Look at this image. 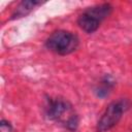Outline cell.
Instances as JSON below:
<instances>
[{"instance_id": "7a4b0ae2", "label": "cell", "mask_w": 132, "mask_h": 132, "mask_svg": "<svg viewBox=\"0 0 132 132\" xmlns=\"http://www.w3.org/2000/svg\"><path fill=\"white\" fill-rule=\"evenodd\" d=\"M113 7L110 3L96 4L85 9L77 19L78 27L88 34L97 31L102 22L109 16Z\"/></svg>"}, {"instance_id": "277c9868", "label": "cell", "mask_w": 132, "mask_h": 132, "mask_svg": "<svg viewBox=\"0 0 132 132\" xmlns=\"http://www.w3.org/2000/svg\"><path fill=\"white\" fill-rule=\"evenodd\" d=\"M130 101L124 98L110 102L97 122V132H108L117 126L123 114L130 108Z\"/></svg>"}, {"instance_id": "3957f363", "label": "cell", "mask_w": 132, "mask_h": 132, "mask_svg": "<svg viewBox=\"0 0 132 132\" xmlns=\"http://www.w3.org/2000/svg\"><path fill=\"white\" fill-rule=\"evenodd\" d=\"M44 45L48 51L57 55L67 56L78 48L79 38L70 31L57 30L46 38Z\"/></svg>"}, {"instance_id": "52a82bcc", "label": "cell", "mask_w": 132, "mask_h": 132, "mask_svg": "<svg viewBox=\"0 0 132 132\" xmlns=\"http://www.w3.org/2000/svg\"><path fill=\"white\" fill-rule=\"evenodd\" d=\"M0 126H1L2 129H6L8 132L13 131V127H12V125L10 124V122H8V121H6V120H4V119L1 120V122H0Z\"/></svg>"}, {"instance_id": "6da1fadb", "label": "cell", "mask_w": 132, "mask_h": 132, "mask_svg": "<svg viewBox=\"0 0 132 132\" xmlns=\"http://www.w3.org/2000/svg\"><path fill=\"white\" fill-rule=\"evenodd\" d=\"M44 114L50 121L60 123L70 132H75L79 125L78 114L68 100L60 97H47L45 99Z\"/></svg>"}, {"instance_id": "8992f818", "label": "cell", "mask_w": 132, "mask_h": 132, "mask_svg": "<svg viewBox=\"0 0 132 132\" xmlns=\"http://www.w3.org/2000/svg\"><path fill=\"white\" fill-rule=\"evenodd\" d=\"M42 4L40 1H36V0H24L22 2L19 3V5L16 6V8L14 9V11L11 14V20H15V19H20V18H24L27 14H29L36 6Z\"/></svg>"}, {"instance_id": "5b68a950", "label": "cell", "mask_w": 132, "mask_h": 132, "mask_svg": "<svg viewBox=\"0 0 132 132\" xmlns=\"http://www.w3.org/2000/svg\"><path fill=\"white\" fill-rule=\"evenodd\" d=\"M114 86H116L114 78L110 74H105L104 76L101 77V79L95 86L94 93L100 99L106 98L111 93V91L113 90Z\"/></svg>"}]
</instances>
